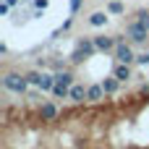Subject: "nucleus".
I'll return each mask as SVG.
<instances>
[{
  "mask_svg": "<svg viewBox=\"0 0 149 149\" xmlns=\"http://www.w3.org/2000/svg\"><path fill=\"white\" fill-rule=\"evenodd\" d=\"M86 97H89V102H100V100L105 97L102 84H92V86H89V92H86Z\"/></svg>",
  "mask_w": 149,
  "mask_h": 149,
  "instance_id": "obj_10",
  "label": "nucleus"
},
{
  "mask_svg": "<svg viewBox=\"0 0 149 149\" xmlns=\"http://www.w3.org/2000/svg\"><path fill=\"white\" fill-rule=\"evenodd\" d=\"M136 24H141L144 29H149V10L147 8H141V10H136V18H134Z\"/></svg>",
  "mask_w": 149,
  "mask_h": 149,
  "instance_id": "obj_14",
  "label": "nucleus"
},
{
  "mask_svg": "<svg viewBox=\"0 0 149 149\" xmlns=\"http://www.w3.org/2000/svg\"><path fill=\"white\" fill-rule=\"evenodd\" d=\"M26 79H29V84H37V86H39V81H42V73H39V71H31V73H26Z\"/></svg>",
  "mask_w": 149,
  "mask_h": 149,
  "instance_id": "obj_16",
  "label": "nucleus"
},
{
  "mask_svg": "<svg viewBox=\"0 0 149 149\" xmlns=\"http://www.w3.org/2000/svg\"><path fill=\"white\" fill-rule=\"evenodd\" d=\"M94 45H97V50H102V52H107V50L118 47L115 37H94Z\"/></svg>",
  "mask_w": 149,
  "mask_h": 149,
  "instance_id": "obj_7",
  "label": "nucleus"
},
{
  "mask_svg": "<svg viewBox=\"0 0 149 149\" xmlns=\"http://www.w3.org/2000/svg\"><path fill=\"white\" fill-rule=\"evenodd\" d=\"M126 37H128V42H134V45H144L149 39V29H144V26L136 24V21H131V24L126 26Z\"/></svg>",
  "mask_w": 149,
  "mask_h": 149,
  "instance_id": "obj_3",
  "label": "nucleus"
},
{
  "mask_svg": "<svg viewBox=\"0 0 149 149\" xmlns=\"http://www.w3.org/2000/svg\"><path fill=\"white\" fill-rule=\"evenodd\" d=\"M113 76H115L120 84L128 81V79H131V65H128V63H118V65L113 68Z\"/></svg>",
  "mask_w": 149,
  "mask_h": 149,
  "instance_id": "obj_6",
  "label": "nucleus"
},
{
  "mask_svg": "<svg viewBox=\"0 0 149 149\" xmlns=\"http://www.w3.org/2000/svg\"><path fill=\"white\" fill-rule=\"evenodd\" d=\"M123 10H126V8H123V3H120V0H113V3L107 5V13H113V16H120Z\"/></svg>",
  "mask_w": 149,
  "mask_h": 149,
  "instance_id": "obj_15",
  "label": "nucleus"
},
{
  "mask_svg": "<svg viewBox=\"0 0 149 149\" xmlns=\"http://www.w3.org/2000/svg\"><path fill=\"white\" fill-rule=\"evenodd\" d=\"M39 89H42V92H52V89H55V76H50V73H42Z\"/></svg>",
  "mask_w": 149,
  "mask_h": 149,
  "instance_id": "obj_12",
  "label": "nucleus"
},
{
  "mask_svg": "<svg viewBox=\"0 0 149 149\" xmlns=\"http://www.w3.org/2000/svg\"><path fill=\"white\" fill-rule=\"evenodd\" d=\"M79 8H81V0H71V16H76Z\"/></svg>",
  "mask_w": 149,
  "mask_h": 149,
  "instance_id": "obj_18",
  "label": "nucleus"
},
{
  "mask_svg": "<svg viewBox=\"0 0 149 149\" xmlns=\"http://www.w3.org/2000/svg\"><path fill=\"white\" fill-rule=\"evenodd\" d=\"M86 92H89V86H84V84H73L68 97H71V102H89Z\"/></svg>",
  "mask_w": 149,
  "mask_h": 149,
  "instance_id": "obj_5",
  "label": "nucleus"
},
{
  "mask_svg": "<svg viewBox=\"0 0 149 149\" xmlns=\"http://www.w3.org/2000/svg\"><path fill=\"white\" fill-rule=\"evenodd\" d=\"M55 81H58V84H63V86H73V73H71V71L55 73Z\"/></svg>",
  "mask_w": 149,
  "mask_h": 149,
  "instance_id": "obj_13",
  "label": "nucleus"
},
{
  "mask_svg": "<svg viewBox=\"0 0 149 149\" xmlns=\"http://www.w3.org/2000/svg\"><path fill=\"white\" fill-rule=\"evenodd\" d=\"M5 3H8V5H10V8H13V5H16V3H18V0H5Z\"/></svg>",
  "mask_w": 149,
  "mask_h": 149,
  "instance_id": "obj_22",
  "label": "nucleus"
},
{
  "mask_svg": "<svg viewBox=\"0 0 149 149\" xmlns=\"http://www.w3.org/2000/svg\"><path fill=\"white\" fill-rule=\"evenodd\" d=\"M115 60H118V63H128V65L136 63V55H134V50H131L128 42H120V45L115 47Z\"/></svg>",
  "mask_w": 149,
  "mask_h": 149,
  "instance_id": "obj_4",
  "label": "nucleus"
},
{
  "mask_svg": "<svg viewBox=\"0 0 149 149\" xmlns=\"http://www.w3.org/2000/svg\"><path fill=\"white\" fill-rule=\"evenodd\" d=\"M118 86H120V81H118L115 76H110V79H105V81H102L105 94H115V92H118Z\"/></svg>",
  "mask_w": 149,
  "mask_h": 149,
  "instance_id": "obj_11",
  "label": "nucleus"
},
{
  "mask_svg": "<svg viewBox=\"0 0 149 149\" xmlns=\"http://www.w3.org/2000/svg\"><path fill=\"white\" fill-rule=\"evenodd\" d=\"M8 10H10V5H8V3H0V13H3V16H5V13H8Z\"/></svg>",
  "mask_w": 149,
  "mask_h": 149,
  "instance_id": "obj_20",
  "label": "nucleus"
},
{
  "mask_svg": "<svg viewBox=\"0 0 149 149\" xmlns=\"http://www.w3.org/2000/svg\"><path fill=\"white\" fill-rule=\"evenodd\" d=\"M141 94H149V84H144V86H141Z\"/></svg>",
  "mask_w": 149,
  "mask_h": 149,
  "instance_id": "obj_21",
  "label": "nucleus"
},
{
  "mask_svg": "<svg viewBox=\"0 0 149 149\" xmlns=\"http://www.w3.org/2000/svg\"><path fill=\"white\" fill-rule=\"evenodd\" d=\"M39 118H42V120H55V118H58V107H55L52 102H45V105L39 107Z\"/></svg>",
  "mask_w": 149,
  "mask_h": 149,
  "instance_id": "obj_8",
  "label": "nucleus"
},
{
  "mask_svg": "<svg viewBox=\"0 0 149 149\" xmlns=\"http://www.w3.org/2000/svg\"><path fill=\"white\" fill-rule=\"evenodd\" d=\"M94 52H97V45H94V39H81V42H79V47L73 50L71 60H73V63H81V60L92 58Z\"/></svg>",
  "mask_w": 149,
  "mask_h": 149,
  "instance_id": "obj_2",
  "label": "nucleus"
},
{
  "mask_svg": "<svg viewBox=\"0 0 149 149\" xmlns=\"http://www.w3.org/2000/svg\"><path fill=\"white\" fill-rule=\"evenodd\" d=\"M89 24H92V26H97V29H100V26H105V24H107V10H94V13L89 16Z\"/></svg>",
  "mask_w": 149,
  "mask_h": 149,
  "instance_id": "obj_9",
  "label": "nucleus"
},
{
  "mask_svg": "<svg viewBox=\"0 0 149 149\" xmlns=\"http://www.w3.org/2000/svg\"><path fill=\"white\" fill-rule=\"evenodd\" d=\"M26 86H29V79L21 76V73H5L3 76V89H8L13 94H24Z\"/></svg>",
  "mask_w": 149,
  "mask_h": 149,
  "instance_id": "obj_1",
  "label": "nucleus"
},
{
  "mask_svg": "<svg viewBox=\"0 0 149 149\" xmlns=\"http://www.w3.org/2000/svg\"><path fill=\"white\" fill-rule=\"evenodd\" d=\"M136 63H139V65H149V52H141V55H136Z\"/></svg>",
  "mask_w": 149,
  "mask_h": 149,
  "instance_id": "obj_17",
  "label": "nucleus"
},
{
  "mask_svg": "<svg viewBox=\"0 0 149 149\" xmlns=\"http://www.w3.org/2000/svg\"><path fill=\"white\" fill-rule=\"evenodd\" d=\"M34 8H39V10H45V8H47V0H34Z\"/></svg>",
  "mask_w": 149,
  "mask_h": 149,
  "instance_id": "obj_19",
  "label": "nucleus"
}]
</instances>
